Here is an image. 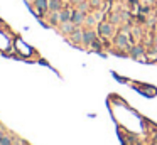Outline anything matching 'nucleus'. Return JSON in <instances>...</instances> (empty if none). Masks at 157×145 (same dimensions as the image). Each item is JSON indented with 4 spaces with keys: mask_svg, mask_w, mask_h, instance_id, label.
Wrapping results in <instances>:
<instances>
[{
    "mask_svg": "<svg viewBox=\"0 0 157 145\" xmlns=\"http://www.w3.org/2000/svg\"><path fill=\"white\" fill-rule=\"evenodd\" d=\"M88 7H90V5H88V2L84 0V2H81V4H80V9H78V10H81V12H86V10H88Z\"/></svg>",
    "mask_w": 157,
    "mask_h": 145,
    "instance_id": "ddd939ff",
    "label": "nucleus"
},
{
    "mask_svg": "<svg viewBox=\"0 0 157 145\" xmlns=\"http://www.w3.org/2000/svg\"><path fill=\"white\" fill-rule=\"evenodd\" d=\"M95 41H96V36H95V32H93L91 29L83 30V44L84 46H91Z\"/></svg>",
    "mask_w": 157,
    "mask_h": 145,
    "instance_id": "f03ea898",
    "label": "nucleus"
},
{
    "mask_svg": "<svg viewBox=\"0 0 157 145\" xmlns=\"http://www.w3.org/2000/svg\"><path fill=\"white\" fill-rule=\"evenodd\" d=\"M32 4H34V7L37 9L39 14H44V12L49 10V0H34Z\"/></svg>",
    "mask_w": 157,
    "mask_h": 145,
    "instance_id": "20e7f679",
    "label": "nucleus"
},
{
    "mask_svg": "<svg viewBox=\"0 0 157 145\" xmlns=\"http://www.w3.org/2000/svg\"><path fill=\"white\" fill-rule=\"evenodd\" d=\"M98 32H100L102 37H108V36L113 34V26L108 24V22H102V24L98 26Z\"/></svg>",
    "mask_w": 157,
    "mask_h": 145,
    "instance_id": "f257e3e1",
    "label": "nucleus"
},
{
    "mask_svg": "<svg viewBox=\"0 0 157 145\" xmlns=\"http://www.w3.org/2000/svg\"><path fill=\"white\" fill-rule=\"evenodd\" d=\"M115 44L117 46H120V47H127L128 46V37H127V34H118L117 37H115Z\"/></svg>",
    "mask_w": 157,
    "mask_h": 145,
    "instance_id": "39448f33",
    "label": "nucleus"
},
{
    "mask_svg": "<svg viewBox=\"0 0 157 145\" xmlns=\"http://www.w3.org/2000/svg\"><path fill=\"white\" fill-rule=\"evenodd\" d=\"M59 20L62 22H70L71 20V10H68V9H62L61 12H59Z\"/></svg>",
    "mask_w": 157,
    "mask_h": 145,
    "instance_id": "1a4fd4ad",
    "label": "nucleus"
},
{
    "mask_svg": "<svg viewBox=\"0 0 157 145\" xmlns=\"http://www.w3.org/2000/svg\"><path fill=\"white\" fill-rule=\"evenodd\" d=\"M112 22H120V15H113V17H112Z\"/></svg>",
    "mask_w": 157,
    "mask_h": 145,
    "instance_id": "2eb2a0df",
    "label": "nucleus"
},
{
    "mask_svg": "<svg viewBox=\"0 0 157 145\" xmlns=\"http://www.w3.org/2000/svg\"><path fill=\"white\" fill-rule=\"evenodd\" d=\"M0 145H10V138H9V137H2Z\"/></svg>",
    "mask_w": 157,
    "mask_h": 145,
    "instance_id": "4468645a",
    "label": "nucleus"
},
{
    "mask_svg": "<svg viewBox=\"0 0 157 145\" xmlns=\"http://www.w3.org/2000/svg\"><path fill=\"white\" fill-rule=\"evenodd\" d=\"M2 137H4V133H2V130H0V140H2Z\"/></svg>",
    "mask_w": 157,
    "mask_h": 145,
    "instance_id": "a211bd4d",
    "label": "nucleus"
},
{
    "mask_svg": "<svg viewBox=\"0 0 157 145\" xmlns=\"http://www.w3.org/2000/svg\"><path fill=\"white\" fill-rule=\"evenodd\" d=\"M84 12H81V10H73L71 12V22H73L74 26H80V24H83L84 22Z\"/></svg>",
    "mask_w": 157,
    "mask_h": 145,
    "instance_id": "7ed1b4c3",
    "label": "nucleus"
},
{
    "mask_svg": "<svg viewBox=\"0 0 157 145\" xmlns=\"http://www.w3.org/2000/svg\"><path fill=\"white\" fill-rule=\"evenodd\" d=\"M71 41H73V42H76V44L83 42V30H80L76 27V29H74V32L71 34Z\"/></svg>",
    "mask_w": 157,
    "mask_h": 145,
    "instance_id": "6e6552de",
    "label": "nucleus"
},
{
    "mask_svg": "<svg viewBox=\"0 0 157 145\" xmlns=\"http://www.w3.org/2000/svg\"><path fill=\"white\" fill-rule=\"evenodd\" d=\"M74 2H76V4H81V2H84V0H74Z\"/></svg>",
    "mask_w": 157,
    "mask_h": 145,
    "instance_id": "f3484780",
    "label": "nucleus"
},
{
    "mask_svg": "<svg viewBox=\"0 0 157 145\" xmlns=\"http://www.w3.org/2000/svg\"><path fill=\"white\" fill-rule=\"evenodd\" d=\"M91 4H95V5H96V4H100V0H91Z\"/></svg>",
    "mask_w": 157,
    "mask_h": 145,
    "instance_id": "dca6fc26",
    "label": "nucleus"
},
{
    "mask_svg": "<svg viewBox=\"0 0 157 145\" xmlns=\"http://www.w3.org/2000/svg\"><path fill=\"white\" fill-rule=\"evenodd\" d=\"M76 27H78V26H74L71 20H70V22H62V24H61V30H62L64 34H73Z\"/></svg>",
    "mask_w": 157,
    "mask_h": 145,
    "instance_id": "423d86ee",
    "label": "nucleus"
},
{
    "mask_svg": "<svg viewBox=\"0 0 157 145\" xmlns=\"http://www.w3.org/2000/svg\"><path fill=\"white\" fill-rule=\"evenodd\" d=\"M51 22H52V24H58V22H61V20H59V12H52Z\"/></svg>",
    "mask_w": 157,
    "mask_h": 145,
    "instance_id": "f8f14e48",
    "label": "nucleus"
},
{
    "mask_svg": "<svg viewBox=\"0 0 157 145\" xmlns=\"http://www.w3.org/2000/svg\"><path fill=\"white\" fill-rule=\"evenodd\" d=\"M130 56H132V58H135V59H139L140 56H144V47H140V46L132 47V49H130Z\"/></svg>",
    "mask_w": 157,
    "mask_h": 145,
    "instance_id": "9d476101",
    "label": "nucleus"
},
{
    "mask_svg": "<svg viewBox=\"0 0 157 145\" xmlns=\"http://www.w3.org/2000/svg\"><path fill=\"white\" fill-rule=\"evenodd\" d=\"M84 24H88L90 27H91V26H95V24H96L95 15H86V17H84Z\"/></svg>",
    "mask_w": 157,
    "mask_h": 145,
    "instance_id": "9b49d317",
    "label": "nucleus"
},
{
    "mask_svg": "<svg viewBox=\"0 0 157 145\" xmlns=\"http://www.w3.org/2000/svg\"><path fill=\"white\" fill-rule=\"evenodd\" d=\"M49 10L51 12H61L62 10V2L61 0H49Z\"/></svg>",
    "mask_w": 157,
    "mask_h": 145,
    "instance_id": "0eeeda50",
    "label": "nucleus"
}]
</instances>
